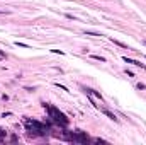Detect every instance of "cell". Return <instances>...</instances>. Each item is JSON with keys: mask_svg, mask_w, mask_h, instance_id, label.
I'll return each instance as SVG.
<instances>
[{"mask_svg": "<svg viewBox=\"0 0 146 145\" xmlns=\"http://www.w3.org/2000/svg\"><path fill=\"white\" fill-rule=\"evenodd\" d=\"M44 108L48 109L49 118H51L55 123H58L60 126H66V125L70 123V119L65 116V113H61V111H60L58 108H55V106H49V104H44Z\"/></svg>", "mask_w": 146, "mask_h": 145, "instance_id": "obj_1", "label": "cell"}, {"mask_svg": "<svg viewBox=\"0 0 146 145\" xmlns=\"http://www.w3.org/2000/svg\"><path fill=\"white\" fill-rule=\"evenodd\" d=\"M24 125H26L27 132L34 133V135H44V133L48 132V128H46L44 125H41L39 121H34V119H29V118L24 119Z\"/></svg>", "mask_w": 146, "mask_h": 145, "instance_id": "obj_2", "label": "cell"}, {"mask_svg": "<svg viewBox=\"0 0 146 145\" xmlns=\"http://www.w3.org/2000/svg\"><path fill=\"white\" fill-rule=\"evenodd\" d=\"M126 63H131V65H134V67H141V68H144V63H141V61H138V60H133V58H127V56H124L122 58Z\"/></svg>", "mask_w": 146, "mask_h": 145, "instance_id": "obj_3", "label": "cell"}, {"mask_svg": "<svg viewBox=\"0 0 146 145\" xmlns=\"http://www.w3.org/2000/svg\"><path fill=\"white\" fill-rule=\"evenodd\" d=\"M102 113H104L105 116H109L110 119H114V121H119V119H117V116L114 114V113H110V111H107V109H102Z\"/></svg>", "mask_w": 146, "mask_h": 145, "instance_id": "obj_4", "label": "cell"}, {"mask_svg": "<svg viewBox=\"0 0 146 145\" xmlns=\"http://www.w3.org/2000/svg\"><path fill=\"white\" fill-rule=\"evenodd\" d=\"M110 41H112L114 45H117V46H121V48H124V50H129V46H127V45H124V43L117 41V39H114V38H110Z\"/></svg>", "mask_w": 146, "mask_h": 145, "instance_id": "obj_5", "label": "cell"}, {"mask_svg": "<svg viewBox=\"0 0 146 145\" xmlns=\"http://www.w3.org/2000/svg\"><path fill=\"white\" fill-rule=\"evenodd\" d=\"M92 58H94V60H97V61H102V63L105 61V58H104V56H99V55H92Z\"/></svg>", "mask_w": 146, "mask_h": 145, "instance_id": "obj_6", "label": "cell"}, {"mask_svg": "<svg viewBox=\"0 0 146 145\" xmlns=\"http://www.w3.org/2000/svg\"><path fill=\"white\" fill-rule=\"evenodd\" d=\"M0 56H3V58H5V53H3L2 50H0Z\"/></svg>", "mask_w": 146, "mask_h": 145, "instance_id": "obj_7", "label": "cell"}]
</instances>
